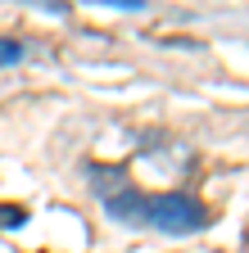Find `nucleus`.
Instances as JSON below:
<instances>
[{
    "label": "nucleus",
    "instance_id": "nucleus-1",
    "mask_svg": "<svg viewBox=\"0 0 249 253\" xmlns=\"http://www.w3.org/2000/svg\"><path fill=\"white\" fill-rule=\"evenodd\" d=\"M145 221L149 226H159L163 235H191V231H199L204 221H208V212H204V204L199 199H191V195H154V199H145Z\"/></svg>",
    "mask_w": 249,
    "mask_h": 253
},
{
    "label": "nucleus",
    "instance_id": "nucleus-2",
    "mask_svg": "<svg viewBox=\"0 0 249 253\" xmlns=\"http://www.w3.org/2000/svg\"><path fill=\"white\" fill-rule=\"evenodd\" d=\"M104 208L127 221V226H145V195H136V190H118V195H104Z\"/></svg>",
    "mask_w": 249,
    "mask_h": 253
},
{
    "label": "nucleus",
    "instance_id": "nucleus-3",
    "mask_svg": "<svg viewBox=\"0 0 249 253\" xmlns=\"http://www.w3.org/2000/svg\"><path fill=\"white\" fill-rule=\"evenodd\" d=\"M14 59H23V45L18 41H0V63H14Z\"/></svg>",
    "mask_w": 249,
    "mask_h": 253
},
{
    "label": "nucleus",
    "instance_id": "nucleus-4",
    "mask_svg": "<svg viewBox=\"0 0 249 253\" xmlns=\"http://www.w3.org/2000/svg\"><path fill=\"white\" fill-rule=\"evenodd\" d=\"M0 226H23V212L18 208H0Z\"/></svg>",
    "mask_w": 249,
    "mask_h": 253
}]
</instances>
